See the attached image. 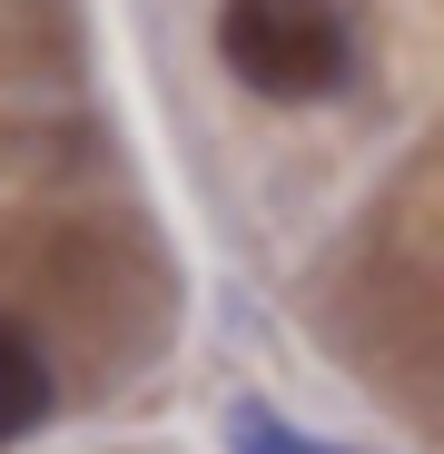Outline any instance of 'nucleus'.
I'll return each instance as SVG.
<instances>
[{
	"label": "nucleus",
	"instance_id": "f03ea898",
	"mask_svg": "<svg viewBox=\"0 0 444 454\" xmlns=\"http://www.w3.org/2000/svg\"><path fill=\"white\" fill-rule=\"evenodd\" d=\"M40 425H50V365H40V346L11 317H0V444H20Z\"/></svg>",
	"mask_w": 444,
	"mask_h": 454
},
{
	"label": "nucleus",
	"instance_id": "7ed1b4c3",
	"mask_svg": "<svg viewBox=\"0 0 444 454\" xmlns=\"http://www.w3.org/2000/svg\"><path fill=\"white\" fill-rule=\"evenodd\" d=\"M228 444H238V454H346V444H316V434L277 425L267 405H238V415H228Z\"/></svg>",
	"mask_w": 444,
	"mask_h": 454
},
{
	"label": "nucleus",
	"instance_id": "f257e3e1",
	"mask_svg": "<svg viewBox=\"0 0 444 454\" xmlns=\"http://www.w3.org/2000/svg\"><path fill=\"white\" fill-rule=\"evenodd\" d=\"M217 59H228L238 90L296 109V99L346 90L355 20H346V0H217Z\"/></svg>",
	"mask_w": 444,
	"mask_h": 454
}]
</instances>
